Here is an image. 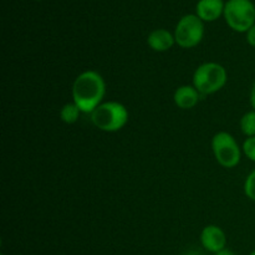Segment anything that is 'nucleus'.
I'll list each match as a JSON object with an SVG mask.
<instances>
[{
    "label": "nucleus",
    "instance_id": "f257e3e1",
    "mask_svg": "<svg viewBox=\"0 0 255 255\" xmlns=\"http://www.w3.org/2000/svg\"><path fill=\"white\" fill-rule=\"evenodd\" d=\"M71 94L74 102L81 112L91 115L104 101L106 95V82L97 71L86 70L75 79Z\"/></svg>",
    "mask_w": 255,
    "mask_h": 255
},
{
    "label": "nucleus",
    "instance_id": "f03ea898",
    "mask_svg": "<svg viewBox=\"0 0 255 255\" xmlns=\"http://www.w3.org/2000/svg\"><path fill=\"white\" fill-rule=\"evenodd\" d=\"M128 110L117 101L102 102L91 114V122L96 128L104 132H117L128 122Z\"/></svg>",
    "mask_w": 255,
    "mask_h": 255
},
{
    "label": "nucleus",
    "instance_id": "7ed1b4c3",
    "mask_svg": "<svg viewBox=\"0 0 255 255\" xmlns=\"http://www.w3.org/2000/svg\"><path fill=\"white\" fill-rule=\"evenodd\" d=\"M228 74L223 65L218 62H204L193 74V86L201 95H213L221 91L227 84Z\"/></svg>",
    "mask_w": 255,
    "mask_h": 255
},
{
    "label": "nucleus",
    "instance_id": "20e7f679",
    "mask_svg": "<svg viewBox=\"0 0 255 255\" xmlns=\"http://www.w3.org/2000/svg\"><path fill=\"white\" fill-rule=\"evenodd\" d=\"M212 151L214 158L224 168H234L241 163L242 147L229 132H217L212 138Z\"/></svg>",
    "mask_w": 255,
    "mask_h": 255
},
{
    "label": "nucleus",
    "instance_id": "39448f33",
    "mask_svg": "<svg viewBox=\"0 0 255 255\" xmlns=\"http://www.w3.org/2000/svg\"><path fill=\"white\" fill-rule=\"evenodd\" d=\"M223 15L228 26L237 32H248L255 24V6L251 0H228Z\"/></svg>",
    "mask_w": 255,
    "mask_h": 255
},
{
    "label": "nucleus",
    "instance_id": "423d86ee",
    "mask_svg": "<svg viewBox=\"0 0 255 255\" xmlns=\"http://www.w3.org/2000/svg\"><path fill=\"white\" fill-rule=\"evenodd\" d=\"M204 36L203 21L197 15H184L174 30L176 44L182 49H192L201 44Z\"/></svg>",
    "mask_w": 255,
    "mask_h": 255
},
{
    "label": "nucleus",
    "instance_id": "0eeeda50",
    "mask_svg": "<svg viewBox=\"0 0 255 255\" xmlns=\"http://www.w3.org/2000/svg\"><path fill=\"white\" fill-rule=\"evenodd\" d=\"M202 247L209 253H218L226 249L227 236L223 229L216 224H209L204 227L201 233Z\"/></svg>",
    "mask_w": 255,
    "mask_h": 255
},
{
    "label": "nucleus",
    "instance_id": "6e6552de",
    "mask_svg": "<svg viewBox=\"0 0 255 255\" xmlns=\"http://www.w3.org/2000/svg\"><path fill=\"white\" fill-rule=\"evenodd\" d=\"M224 6L223 0H199L196 6V15L202 21H216L224 14Z\"/></svg>",
    "mask_w": 255,
    "mask_h": 255
},
{
    "label": "nucleus",
    "instance_id": "1a4fd4ad",
    "mask_svg": "<svg viewBox=\"0 0 255 255\" xmlns=\"http://www.w3.org/2000/svg\"><path fill=\"white\" fill-rule=\"evenodd\" d=\"M201 99V94L193 85H182L174 91V104L181 110H191L197 106Z\"/></svg>",
    "mask_w": 255,
    "mask_h": 255
},
{
    "label": "nucleus",
    "instance_id": "9d476101",
    "mask_svg": "<svg viewBox=\"0 0 255 255\" xmlns=\"http://www.w3.org/2000/svg\"><path fill=\"white\" fill-rule=\"evenodd\" d=\"M147 44L153 51L164 52L176 44L174 34L166 29H156L147 37Z\"/></svg>",
    "mask_w": 255,
    "mask_h": 255
},
{
    "label": "nucleus",
    "instance_id": "9b49d317",
    "mask_svg": "<svg viewBox=\"0 0 255 255\" xmlns=\"http://www.w3.org/2000/svg\"><path fill=\"white\" fill-rule=\"evenodd\" d=\"M80 114H81V110L79 109L76 104L74 101L67 102L62 106V109L60 110V119L62 122L67 125H72L79 120Z\"/></svg>",
    "mask_w": 255,
    "mask_h": 255
},
{
    "label": "nucleus",
    "instance_id": "f8f14e48",
    "mask_svg": "<svg viewBox=\"0 0 255 255\" xmlns=\"http://www.w3.org/2000/svg\"><path fill=\"white\" fill-rule=\"evenodd\" d=\"M241 129L243 132L244 136L247 137H254L255 136V111L246 112V114L242 116L241 122Z\"/></svg>",
    "mask_w": 255,
    "mask_h": 255
},
{
    "label": "nucleus",
    "instance_id": "ddd939ff",
    "mask_svg": "<svg viewBox=\"0 0 255 255\" xmlns=\"http://www.w3.org/2000/svg\"><path fill=\"white\" fill-rule=\"evenodd\" d=\"M244 193L251 201L255 202V169L247 176L244 182Z\"/></svg>",
    "mask_w": 255,
    "mask_h": 255
},
{
    "label": "nucleus",
    "instance_id": "4468645a",
    "mask_svg": "<svg viewBox=\"0 0 255 255\" xmlns=\"http://www.w3.org/2000/svg\"><path fill=\"white\" fill-rule=\"evenodd\" d=\"M242 151L246 154L247 158L251 159L252 162H255V136L247 137L242 146Z\"/></svg>",
    "mask_w": 255,
    "mask_h": 255
},
{
    "label": "nucleus",
    "instance_id": "2eb2a0df",
    "mask_svg": "<svg viewBox=\"0 0 255 255\" xmlns=\"http://www.w3.org/2000/svg\"><path fill=\"white\" fill-rule=\"evenodd\" d=\"M247 41L251 46L255 47V24L247 32Z\"/></svg>",
    "mask_w": 255,
    "mask_h": 255
},
{
    "label": "nucleus",
    "instance_id": "dca6fc26",
    "mask_svg": "<svg viewBox=\"0 0 255 255\" xmlns=\"http://www.w3.org/2000/svg\"><path fill=\"white\" fill-rule=\"evenodd\" d=\"M249 101H251V106L252 109L255 111V81L252 85V89H251V95H249Z\"/></svg>",
    "mask_w": 255,
    "mask_h": 255
},
{
    "label": "nucleus",
    "instance_id": "f3484780",
    "mask_svg": "<svg viewBox=\"0 0 255 255\" xmlns=\"http://www.w3.org/2000/svg\"><path fill=\"white\" fill-rule=\"evenodd\" d=\"M214 255H236L233 253V252L232 251H229V249H223V251H221V252H218V253H216Z\"/></svg>",
    "mask_w": 255,
    "mask_h": 255
},
{
    "label": "nucleus",
    "instance_id": "a211bd4d",
    "mask_svg": "<svg viewBox=\"0 0 255 255\" xmlns=\"http://www.w3.org/2000/svg\"><path fill=\"white\" fill-rule=\"evenodd\" d=\"M249 255H255V251H253V252H252V253H251V254H249Z\"/></svg>",
    "mask_w": 255,
    "mask_h": 255
},
{
    "label": "nucleus",
    "instance_id": "6ab92c4d",
    "mask_svg": "<svg viewBox=\"0 0 255 255\" xmlns=\"http://www.w3.org/2000/svg\"><path fill=\"white\" fill-rule=\"evenodd\" d=\"M189 255H196V254H189Z\"/></svg>",
    "mask_w": 255,
    "mask_h": 255
},
{
    "label": "nucleus",
    "instance_id": "aec40b11",
    "mask_svg": "<svg viewBox=\"0 0 255 255\" xmlns=\"http://www.w3.org/2000/svg\"><path fill=\"white\" fill-rule=\"evenodd\" d=\"M0 255H5V254H0Z\"/></svg>",
    "mask_w": 255,
    "mask_h": 255
},
{
    "label": "nucleus",
    "instance_id": "412c9836",
    "mask_svg": "<svg viewBox=\"0 0 255 255\" xmlns=\"http://www.w3.org/2000/svg\"><path fill=\"white\" fill-rule=\"evenodd\" d=\"M37 1H40V0H37Z\"/></svg>",
    "mask_w": 255,
    "mask_h": 255
}]
</instances>
